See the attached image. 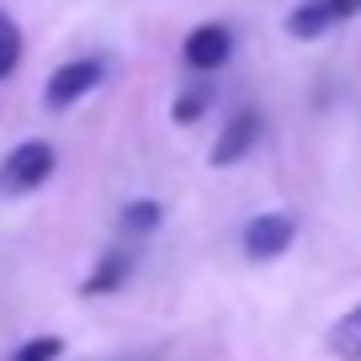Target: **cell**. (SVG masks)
Masks as SVG:
<instances>
[{
	"mask_svg": "<svg viewBox=\"0 0 361 361\" xmlns=\"http://www.w3.org/2000/svg\"><path fill=\"white\" fill-rule=\"evenodd\" d=\"M350 16H361V0H303V6H293V16H287V32L293 37H324L335 32V27H345Z\"/></svg>",
	"mask_w": 361,
	"mask_h": 361,
	"instance_id": "3",
	"label": "cell"
},
{
	"mask_svg": "<svg viewBox=\"0 0 361 361\" xmlns=\"http://www.w3.org/2000/svg\"><path fill=\"white\" fill-rule=\"evenodd\" d=\"M102 75H106L102 59H75V64H59L54 75H48V85H43V102L54 106V112H64V106H75L80 96H90V90L102 85Z\"/></svg>",
	"mask_w": 361,
	"mask_h": 361,
	"instance_id": "2",
	"label": "cell"
},
{
	"mask_svg": "<svg viewBox=\"0 0 361 361\" xmlns=\"http://www.w3.org/2000/svg\"><path fill=\"white\" fill-rule=\"evenodd\" d=\"M329 350H335L340 361H361V303L350 308L345 319H335V329H329Z\"/></svg>",
	"mask_w": 361,
	"mask_h": 361,
	"instance_id": "9",
	"label": "cell"
},
{
	"mask_svg": "<svg viewBox=\"0 0 361 361\" xmlns=\"http://www.w3.org/2000/svg\"><path fill=\"white\" fill-rule=\"evenodd\" d=\"M16 64H22V27L0 11V80H11Z\"/></svg>",
	"mask_w": 361,
	"mask_h": 361,
	"instance_id": "10",
	"label": "cell"
},
{
	"mask_svg": "<svg viewBox=\"0 0 361 361\" xmlns=\"http://www.w3.org/2000/svg\"><path fill=\"white\" fill-rule=\"evenodd\" d=\"M202 106H207L202 90H186V96L176 102V123H197V117H202Z\"/></svg>",
	"mask_w": 361,
	"mask_h": 361,
	"instance_id": "12",
	"label": "cell"
},
{
	"mask_svg": "<svg viewBox=\"0 0 361 361\" xmlns=\"http://www.w3.org/2000/svg\"><path fill=\"white\" fill-rule=\"evenodd\" d=\"M228 54H234V32H228L224 22H207V27H192V37L180 43V59H186V69H224Z\"/></svg>",
	"mask_w": 361,
	"mask_h": 361,
	"instance_id": "5",
	"label": "cell"
},
{
	"mask_svg": "<svg viewBox=\"0 0 361 361\" xmlns=\"http://www.w3.org/2000/svg\"><path fill=\"white\" fill-rule=\"evenodd\" d=\"M293 239H298V224L287 213H260V218L245 224V255L250 260H276V255L293 250Z\"/></svg>",
	"mask_w": 361,
	"mask_h": 361,
	"instance_id": "4",
	"label": "cell"
},
{
	"mask_svg": "<svg viewBox=\"0 0 361 361\" xmlns=\"http://www.w3.org/2000/svg\"><path fill=\"white\" fill-rule=\"evenodd\" d=\"M117 228H123L128 245H138V239H149L159 228V202H128L123 218H117Z\"/></svg>",
	"mask_w": 361,
	"mask_h": 361,
	"instance_id": "8",
	"label": "cell"
},
{
	"mask_svg": "<svg viewBox=\"0 0 361 361\" xmlns=\"http://www.w3.org/2000/svg\"><path fill=\"white\" fill-rule=\"evenodd\" d=\"M255 144H260V112H234L213 144V165H239Z\"/></svg>",
	"mask_w": 361,
	"mask_h": 361,
	"instance_id": "6",
	"label": "cell"
},
{
	"mask_svg": "<svg viewBox=\"0 0 361 361\" xmlns=\"http://www.w3.org/2000/svg\"><path fill=\"white\" fill-rule=\"evenodd\" d=\"M133 276V250H106L102 260H96V271H90V282H85V293L90 298H102V293H117V287Z\"/></svg>",
	"mask_w": 361,
	"mask_h": 361,
	"instance_id": "7",
	"label": "cell"
},
{
	"mask_svg": "<svg viewBox=\"0 0 361 361\" xmlns=\"http://www.w3.org/2000/svg\"><path fill=\"white\" fill-rule=\"evenodd\" d=\"M48 176H54V144L27 138V144H16L11 154L0 159V197H27V192H37Z\"/></svg>",
	"mask_w": 361,
	"mask_h": 361,
	"instance_id": "1",
	"label": "cell"
},
{
	"mask_svg": "<svg viewBox=\"0 0 361 361\" xmlns=\"http://www.w3.org/2000/svg\"><path fill=\"white\" fill-rule=\"evenodd\" d=\"M64 356V340H54V335H37V340H27L22 350H16L11 361H59Z\"/></svg>",
	"mask_w": 361,
	"mask_h": 361,
	"instance_id": "11",
	"label": "cell"
}]
</instances>
